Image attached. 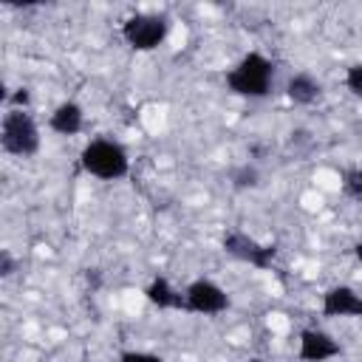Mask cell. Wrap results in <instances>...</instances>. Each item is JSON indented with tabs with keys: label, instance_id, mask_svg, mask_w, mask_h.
Masks as SVG:
<instances>
[{
	"label": "cell",
	"instance_id": "6",
	"mask_svg": "<svg viewBox=\"0 0 362 362\" xmlns=\"http://www.w3.org/2000/svg\"><path fill=\"white\" fill-rule=\"evenodd\" d=\"M223 249L238 257V260H246L252 263L255 269H269L272 266V257H274V246H266V243H257L255 238H249L246 232H226L223 235Z\"/></svg>",
	"mask_w": 362,
	"mask_h": 362
},
{
	"label": "cell",
	"instance_id": "2",
	"mask_svg": "<svg viewBox=\"0 0 362 362\" xmlns=\"http://www.w3.org/2000/svg\"><path fill=\"white\" fill-rule=\"evenodd\" d=\"M79 161H82L85 173H90L102 181H119L130 173L127 150L113 139H93L90 144H85Z\"/></svg>",
	"mask_w": 362,
	"mask_h": 362
},
{
	"label": "cell",
	"instance_id": "18",
	"mask_svg": "<svg viewBox=\"0 0 362 362\" xmlns=\"http://www.w3.org/2000/svg\"><path fill=\"white\" fill-rule=\"evenodd\" d=\"M354 255H356V260H359V263H362V240H359V243H356V246H354Z\"/></svg>",
	"mask_w": 362,
	"mask_h": 362
},
{
	"label": "cell",
	"instance_id": "3",
	"mask_svg": "<svg viewBox=\"0 0 362 362\" xmlns=\"http://www.w3.org/2000/svg\"><path fill=\"white\" fill-rule=\"evenodd\" d=\"M0 144L11 156H34L40 150V127L28 110L11 107L0 122Z\"/></svg>",
	"mask_w": 362,
	"mask_h": 362
},
{
	"label": "cell",
	"instance_id": "16",
	"mask_svg": "<svg viewBox=\"0 0 362 362\" xmlns=\"http://www.w3.org/2000/svg\"><path fill=\"white\" fill-rule=\"evenodd\" d=\"M14 269H17V263H14V257H11V252H0V277H11L14 274Z\"/></svg>",
	"mask_w": 362,
	"mask_h": 362
},
{
	"label": "cell",
	"instance_id": "1",
	"mask_svg": "<svg viewBox=\"0 0 362 362\" xmlns=\"http://www.w3.org/2000/svg\"><path fill=\"white\" fill-rule=\"evenodd\" d=\"M272 76H274L272 59H266L263 54L252 51L226 74V88L232 93H238V96L263 99L272 90Z\"/></svg>",
	"mask_w": 362,
	"mask_h": 362
},
{
	"label": "cell",
	"instance_id": "7",
	"mask_svg": "<svg viewBox=\"0 0 362 362\" xmlns=\"http://www.w3.org/2000/svg\"><path fill=\"white\" fill-rule=\"evenodd\" d=\"M339 342L325 334V331H317V328H305L300 334V348H297V356L303 362H325V359H334L339 356Z\"/></svg>",
	"mask_w": 362,
	"mask_h": 362
},
{
	"label": "cell",
	"instance_id": "8",
	"mask_svg": "<svg viewBox=\"0 0 362 362\" xmlns=\"http://www.w3.org/2000/svg\"><path fill=\"white\" fill-rule=\"evenodd\" d=\"M322 314L325 317H362V294H356L351 286H334L322 297Z\"/></svg>",
	"mask_w": 362,
	"mask_h": 362
},
{
	"label": "cell",
	"instance_id": "10",
	"mask_svg": "<svg viewBox=\"0 0 362 362\" xmlns=\"http://www.w3.org/2000/svg\"><path fill=\"white\" fill-rule=\"evenodd\" d=\"M320 93H322V85L311 74H294L286 82V96L294 105H314L320 99Z\"/></svg>",
	"mask_w": 362,
	"mask_h": 362
},
{
	"label": "cell",
	"instance_id": "14",
	"mask_svg": "<svg viewBox=\"0 0 362 362\" xmlns=\"http://www.w3.org/2000/svg\"><path fill=\"white\" fill-rule=\"evenodd\" d=\"M345 85L354 96H362V62H356L345 71Z\"/></svg>",
	"mask_w": 362,
	"mask_h": 362
},
{
	"label": "cell",
	"instance_id": "11",
	"mask_svg": "<svg viewBox=\"0 0 362 362\" xmlns=\"http://www.w3.org/2000/svg\"><path fill=\"white\" fill-rule=\"evenodd\" d=\"M144 294H147V300H150L153 305H158V308H184V311H187L184 294L175 291L167 277H156V280L144 288Z\"/></svg>",
	"mask_w": 362,
	"mask_h": 362
},
{
	"label": "cell",
	"instance_id": "19",
	"mask_svg": "<svg viewBox=\"0 0 362 362\" xmlns=\"http://www.w3.org/2000/svg\"><path fill=\"white\" fill-rule=\"evenodd\" d=\"M249 362H263V359H249Z\"/></svg>",
	"mask_w": 362,
	"mask_h": 362
},
{
	"label": "cell",
	"instance_id": "13",
	"mask_svg": "<svg viewBox=\"0 0 362 362\" xmlns=\"http://www.w3.org/2000/svg\"><path fill=\"white\" fill-rule=\"evenodd\" d=\"M342 189H345L348 195H354V198H362V167L348 170V173L342 175Z\"/></svg>",
	"mask_w": 362,
	"mask_h": 362
},
{
	"label": "cell",
	"instance_id": "17",
	"mask_svg": "<svg viewBox=\"0 0 362 362\" xmlns=\"http://www.w3.org/2000/svg\"><path fill=\"white\" fill-rule=\"evenodd\" d=\"M11 102H14V105H25V102H28V90H25V88H20V90L11 96Z\"/></svg>",
	"mask_w": 362,
	"mask_h": 362
},
{
	"label": "cell",
	"instance_id": "5",
	"mask_svg": "<svg viewBox=\"0 0 362 362\" xmlns=\"http://www.w3.org/2000/svg\"><path fill=\"white\" fill-rule=\"evenodd\" d=\"M184 300H187V311L206 314V317L221 314V311L229 308V294H226L218 283L204 280V277H201V280H192V283L187 286Z\"/></svg>",
	"mask_w": 362,
	"mask_h": 362
},
{
	"label": "cell",
	"instance_id": "12",
	"mask_svg": "<svg viewBox=\"0 0 362 362\" xmlns=\"http://www.w3.org/2000/svg\"><path fill=\"white\" fill-rule=\"evenodd\" d=\"M232 184H235L238 189H246V187H257V184H260V173H257L255 167L243 164V167H238V170L232 173Z\"/></svg>",
	"mask_w": 362,
	"mask_h": 362
},
{
	"label": "cell",
	"instance_id": "4",
	"mask_svg": "<svg viewBox=\"0 0 362 362\" xmlns=\"http://www.w3.org/2000/svg\"><path fill=\"white\" fill-rule=\"evenodd\" d=\"M170 23L164 14H133L122 23V37L133 51H153L164 42Z\"/></svg>",
	"mask_w": 362,
	"mask_h": 362
},
{
	"label": "cell",
	"instance_id": "15",
	"mask_svg": "<svg viewBox=\"0 0 362 362\" xmlns=\"http://www.w3.org/2000/svg\"><path fill=\"white\" fill-rule=\"evenodd\" d=\"M119 362H164V359L156 354H147V351H124L119 356Z\"/></svg>",
	"mask_w": 362,
	"mask_h": 362
},
{
	"label": "cell",
	"instance_id": "9",
	"mask_svg": "<svg viewBox=\"0 0 362 362\" xmlns=\"http://www.w3.org/2000/svg\"><path fill=\"white\" fill-rule=\"evenodd\" d=\"M48 124L59 136H76L82 130V107L76 102H62V105L54 107Z\"/></svg>",
	"mask_w": 362,
	"mask_h": 362
}]
</instances>
